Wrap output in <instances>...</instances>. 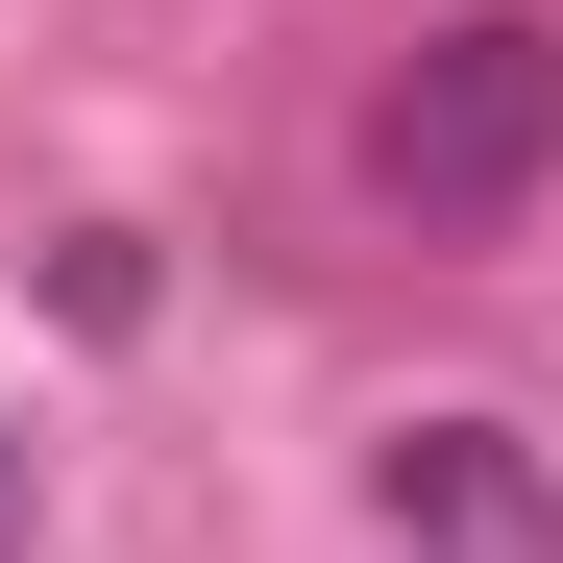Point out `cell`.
I'll return each mask as SVG.
<instances>
[{
    "instance_id": "obj_1",
    "label": "cell",
    "mask_w": 563,
    "mask_h": 563,
    "mask_svg": "<svg viewBox=\"0 0 563 563\" xmlns=\"http://www.w3.org/2000/svg\"><path fill=\"white\" fill-rule=\"evenodd\" d=\"M539 172H563V25L539 0L417 25L393 99H367V197H393L417 245H490V221H539Z\"/></svg>"
},
{
    "instance_id": "obj_2",
    "label": "cell",
    "mask_w": 563,
    "mask_h": 563,
    "mask_svg": "<svg viewBox=\"0 0 563 563\" xmlns=\"http://www.w3.org/2000/svg\"><path fill=\"white\" fill-rule=\"evenodd\" d=\"M367 563H563V465H539V417H393L367 441Z\"/></svg>"
},
{
    "instance_id": "obj_3",
    "label": "cell",
    "mask_w": 563,
    "mask_h": 563,
    "mask_svg": "<svg viewBox=\"0 0 563 563\" xmlns=\"http://www.w3.org/2000/svg\"><path fill=\"white\" fill-rule=\"evenodd\" d=\"M25 515H49V490H25V441H0V563H25Z\"/></svg>"
}]
</instances>
